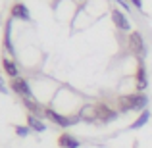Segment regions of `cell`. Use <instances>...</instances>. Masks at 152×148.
<instances>
[{
  "label": "cell",
  "mask_w": 152,
  "mask_h": 148,
  "mask_svg": "<svg viewBox=\"0 0 152 148\" xmlns=\"http://www.w3.org/2000/svg\"><path fill=\"white\" fill-rule=\"evenodd\" d=\"M112 21H114V25L118 27L119 31H123V33H131V23H129V19H127V15L123 14V12L114 10V12H112Z\"/></svg>",
  "instance_id": "7"
},
{
  "label": "cell",
  "mask_w": 152,
  "mask_h": 148,
  "mask_svg": "<svg viewBox=\"0 0 152 148\" xmlns=\"http://www.w3.org/2000/svg\"><path fill=\"white\" fill-rule=\"evenodd\" d=\"M21 102H23V106L27 108V112L33 114V115H37V117H41L42 112H45V108H41V104H39L33 96H31V98H21Z\"/></svg>",
  "instance_id": "13"
},
{
  "label": "cell",
  "mask_w": 152,
  "mask_h": 148,
  "mask_svg": "<svg viewBox=\"0 0 152 148\" xmlns=\"http://www.w3.org/2000/svg\"><path fill=\"white\" fill-rule=\"evenodd\" d=\"M15 133H18V137H29L31 129L27 125H15Z\"/></svg>",
  "instance_id": "16"
},
{
  "label": "cell",
  "mask_w": 152,
  "mask_h": 148,
  "mask_svg": "<svg viewBox=\"0 0 152 148\" xmlns=\"http://www.w3.org/2000/svg\"><path fill=\"white\" fill-rule=\"evenodd\" d=\"M150 117H152V114H150V112H148V110H142V112H141V115H139V117L135 119V121L131 123L129 127H131V129H141L142 125H146V121H148Z\"/></svg>",
  "instance_id": "15"
},
{
  "label": "cell",
  "mask_w": 152,
  "mask_h": 148,
  "mask_svg": "<svg viewBox=\"0 0 152 148\" xmlns=\"http://www.w3.org/2000/svg\"><path fill=\"white\" fill-rule=\"evenodd\" d=\"M127 48L129 52L135 56L137 60H142L146 54V44H145V39L139 31H131L129 33V39H127Z\"/></svg>",
  "instance_id": "2"
},
{
  "label": "cell",
  "mask_w": 152,
  "mask_h": 148,
  "mask_svg": "<svg viewBox=\"0 0 152 148\" xmlns=\"http://www.w3.org/2000/svg\"><path fill=\"white\" fill-rule=\"evenodd\" d=\"M10 14H12V19H23V21H29L31 19V14H29V10H27V6L21 4V2H15L14 6H12Z\"/></svg>",
  "instance_id": "8"
},
{
  "label": "cell",
  "mask_w": 152,
  "mask_h": 148,
  "mask_svg": "<svg viewBox=\"0 0 152 148\" xmlns=\"http://www.w3.org/2000/svg\"><path fill=\"white\" fill-rule=\"evenodd\" d=\"M0 93H6V90H4V83H2V79H0Z\"/></svg>",
  "instance_id": "19"
},
{
  "label": "cell",
  "mask_w": 152,
  "mask_h": 148,
  "mask_svg": "<svg viewBox=\"0 0 152 148\" xmlns=\"http://www.w3.org/2000/svg\"><path fill=\"white\" fill-rule=\"evenodd\" d=\"M94 112H96V121H100V123L114 121V119L119 115L118 110H114L112 106H108V104H104V102L94 104Z\"/></svg>",
  "instance_id": "4"
},
{
  "label": "cell",
  "mask_w": 152,
  "mask_h": 148,
  "mask_svg": "<svg viewBox=\"0 0 152 148\" xmlns=\"http://www.w3.org/2000/svg\"><path fill=\"white\" fill-rule=\"evenodd\" d=\"M58 146H60V148H79V146H81V142H79L77 139L73 137V135L62 133V135L58 137Z\"/></svg>",
  "instance_id": "12"
},
{
  "label": "cell",
  "mask_w": 152,
  "mask_h": 148,
  "mask_svg": "<svg viewBox=\"0 0 152 148\" xmlns=\"http://www.w3.org/2000/svg\"><path fill=\"white\" fill-rule=\"evenodd\" d=\"M118 2H119V4H121V6H123V8H125V10H129V4H127V2H125V0H118Z\"/></svg>",
  "instance_id": "18"
},
{
  "label": "cell",
  "mask_w": 152,
  "mask_h": 148,
  "mask_svg": "<svg viewBox=\"0 0 152 148\" xmlns=\"http://www.w3.org/2000/svg\"><path fill=\"white\" fill-rule=\"evenodd\" d=\"M148 106V96L145 93H133L125 94L118 100V112L119 114H129V112H142Z\"/></svg>",
  "instance_id": "1"
},
{
  "label": "cell",
  "mask_w": 152,
  "mask_h": 148,
  "mask_svg": "<svg viewBox=\"0 0 152 148\" xmlns=\"http://www.w3.org/2000/svg\"><path fill=\"white\" fill-rule=\"evenodd\" d=\"M10 89L14 90L15 94H19L21 98H31L33 93H31V87L27 83V79L23 77H15V79H10Z\"/></svg>",
  "instance_id": "5"
},
{
  "label": "cell",
  "mask_w": 152,
  "mask_h": 148,
  "mask_svg": "<svg viewBox=\"0 0 152 148\" xmlns=\"http://www.w3.org/2000/svg\"><path fill=\"white\" fill-rule=\"evenodd\" d=\"M79 119L81 121H87V123H93L96 121V112H94V104H85L81 110L77 112Z\"/></svg>",
  "instance_id": "11"
},
{
  "label": "cell",
  "mask_w": 152,
  "mask_h": 148,
  "mask_svg": "<svg viewBox=\"0 0 152 148\" xmlns=\"http://www.w3.org/2000/svg\"><path fill=\"white\" fill-rule=\"evenodd\" d=\"M42 117H46L48 121L56 123V125H60V127H71V125H75V123H79V121H81V119H79V115L67 117V115L58 114V112H56V110H52V108H45V112H42Z\"/></svg>",
  "instance_id": "3"
},
{
  "label": "cell",
  "mask_w": 152,
  "mask_h": 148,
  "mask_svg": "<svg viewBox=\"0 0 152 148\" xmlns=\"http://www.w3.org/2000/svg\"><path fill=\"white\" fill-rule=\"evenodd\" d=\"M131 4H133L135 8H139V10H142V0H129Z\"/></svg>",
  "instance_id": "17"
},
{
  "label": "cell",
  "mask_w": 152,
  "mask_h": 148,
  "mask_svg": "<svg viewBox=\"0 0 152 148\" xmlns=\"http://www.w3.org/2000/svg\"><path fill=\"white\" fill-rule=\"evenodd\" d=\"M135 85H137V90L142 93V90L148 87V77H146V67L145 62L139 60V66H137V73H135Z\"/></svg>",
  "instance_id": "6"
},
{
  "label": "cell",
  "mask_w": 152,
  "mask_h": 148,
  "mask_svg": "<svg viewBox=\"0 0 152 148\" xmlns=\"http://www.w3.org/2000/svg\"><path fill=\"white\" fill-rule=\"evenodd\" d=\"M2 69H4V73H6L10 79L21 77V75H19V67L15 66V62L12 58H8V56H4V58H2Z\"/></svg>",
  "instance_id": "9"
},
{
  "label": "cell",
  "mask_w": 152,
  "mask_h": 148,
  "mask_svg": "<svg viewBox=\"0 0 152 148\" xmlns=\"http://www.w3.org/2000/svg\"><path fill=\"white\" fill-rule=\"evenodd\" d=\"M12 21L14 19H8L6 21V25H4V48H6V52L10 56H15V48H14V44H12Z\"/></svg>",
  "instance_id": "10"
},
{
  "label": "cell",
  "mask_w": 152,
  "mask_h": 148,
  "mask_svg": "<svg viewBox=\"0 0 152 148\" xmlns=\"http://www.w3.org/2000/svg\"><path fill=\"white\" fill-rule=\"evenodd\" d=\"M27 127H29L31 131H35V133H45L46 131V125L41 121V117H37V115H33V114L27 115Z\"/></svg>",
  "instance_id": "14"
}]
</instances>
